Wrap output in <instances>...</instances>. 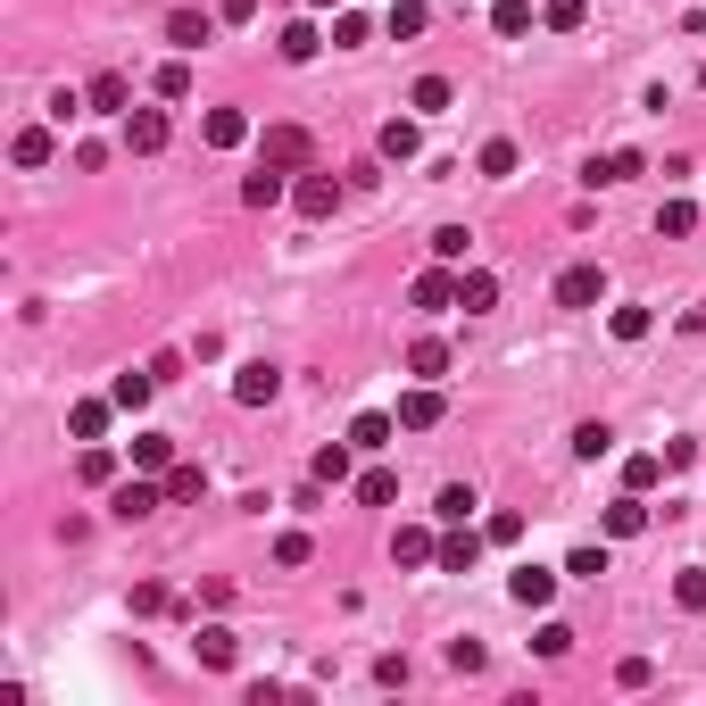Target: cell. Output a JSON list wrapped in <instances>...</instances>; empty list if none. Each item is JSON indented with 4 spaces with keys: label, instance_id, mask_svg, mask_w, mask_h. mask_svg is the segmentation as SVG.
<instances>
[{
    "label": "cell",
    "instance_id": "cell-15",
    "mask_svg": "<svg viewBox=\"0 0 706 706\" xmlns=\"http://www.w3.org/2000/svg\"><path fill=\"white\" fill-rule=\"evenodd\" d=\"M150 390H158V374H150V366H125V374L109 383V399H117L125 416H142V408H150Z\"/></svg>",
    "mask_w": 706,
    "mask_h": 706
},
{
    "label": "cell",
    "instance_id": "cell-19",
    "mask_svg": "<svg viewBox=\"0 0 706 706\" xmlns=\"http://www.w3.org/2000/svg\"><path fill=\"white\" fill-rule=\"evenodd\" d=\"M632 532H649V499H640V490H624V499L607 507V540H632Z\"/></svg>",
    "mask_w": 706,
    "mask_h": 706
},
{
    "label": "cell",
    "instance_id": "cell-49",
    "mask_svg": "<svg viewBox=\"0 0 706 706\" xmlns=\"http://www.w3.org/2000/svg\"><path fill=\"white\" fill-rule=\"evenodd\" d=\"M449 665H457V673H483V640H449Z\"/></svg>",
    "mask_w": 706,
    "mask_h": 706
},
{
    "label": "cell",
    "instance_id": "cell-30",
    "mask_svg": "<svg viewBox=\"0 0 706 706\" xmlns=\"http://www.w3.org/2000/svg\"><path fill=\"white\" fill-rule=\"evenodd\" d=\"M657 483H665V457H657V449L624 457V490H657Z\"/></svg>",
    "mask_w": 706,
    "mask_h": 706
},
{
    "label": "cell",
    "instance_id": "cell-6",
    "mask_svg": "<svg viewBox=\"0 0 706 706\" xmlns=\"http://www.w3.org/2000/svg\"><path fill=\"white\" fill-rule=\"evenodd\" d=\"M416 308H432V317H441V308H457V266H441V258H432L424 266V275H416Z\"/></svg>",
    "mask_w": 706,
    "mask_h": 706
},
{
    "label": "cell",
    "instance_id": "cell-16",
    "mask_svg": "<svg viewBox=\"0 0 706 706\" xmlns=\"http://www.w3.org/2000/svg\"><path fill=\"white\" fill-rule=\"evenodd\" d=\"M390 558H399V565H441V540H432L424 523H399V540H390Z\"/></svg>",
    "mask_w": 706,
    "mask_h": 706
},
{
    "label": "cell",
    "instance_id": "cell-1",
    "mask_svg": "<svg viewBox=\"0 0 706 706\" xmlns=\"http://www.w3.org/2000/svg\"><path fill=\"white\" fill-rule=\"evenodd\" d=\"M158 507H167V483H150V474H133V483L109 490V516L117 523H142V516H158Z\"/></svg>",
    "mask_w": 706,
    "mask_h": 706
},
{
    "label": "cell",
    "instance_id": "cell-4",
    "mask_svg": "<svg viewBox=\"0 0 706 706\" xmlns=\"http://www.w3.org/2000/svg\"><path fill=\"white\" fill-rule=\"evenodd\" d=\"M598 299H607V275H598L591 258H582V266H565V275H558V308H598Z\"/></svg>",
    "mask_w": 706,
    "mask_h": 706
},
{
    "label": "cell",
    "instance_id": "cell-11",
    "mask_svg": "<svg viewBox=\"0 0 706 706\" xmlns=\"http://www.w3.org/2000/svg\"><path fill=\"white\" fill-rule=\"evenodd\" d=\"M200 142H208V150H242V142H250V117H242V109H208V117H200Z\"/></svg>",
    "mask_w": 706,
    "mask_h": 706
},
{
    "label": "cell",
    "instance_id": "cell-38",
    "mask_svg": "<svg viewBox=\"0 0 706 706\" xmlns=\"http://www.w3.org/2000/svg\"><path fill=\"white\" fill-rule=\"evenodd\" d=\"M490 25H499L507 42H516V34H532V0H499V9H490Z\"/></svg>",
    "mask_w": 706,
    "mask_h": 706
},
{
    "label": "cell",
    "instance_id": "cell-36",
    "mask_svg": "<svg viewBox=\"0 0 706 706\" xmlns=\"http://www.w3.org/2000/svg\"><path fill=\"white\" fill-rule=\"evenodd\" d=\"M75 474H84V483H117V457H109V449H100V441H84V457H75Z\"/></svg>",
    "mask_w": 706,
    "mask_h": 706
},
{
    "label": "cell",
    "instance_id": "cell-40",
    "mask_svg": "<svg viewBox=\"0 0 706 706\" xmlns=\"http://www.w3.org/2000/svg\"><path fill=\"white\" fill-rule=\"evenodd\" d=\"M424 18H432V9H424V0H399V9H390V34H399V42H408V34H424Z\"/></svg>",
    "mask_w": 706,
    "mask_h": 706
},
{
    "label": "cell",
    "instance_id": "cell-25",
    "mask_svg": "<svg viewBox=\"0 0 706 706\" xmlns=\"http://www.w3.org/2000/svg\"><path fill=\"white\" fill-rule=\"evenodd\" d=\"M632 175H640V150H607V158H591L582 184H632Z\"/></svg>",
    "mask_w": 706,
    "mask_h": 706
},
{
    "label": "cell",
    "instance_id": "cell-8",
    "mask_svg": "<svg viewBox=\"0 0 706 706\" xmlns=\"http://www.w3.org/2000/svg\"><path fill=\"white\" fill-rule=\"evenodd\" d=\"M457 308L465 317H490V308H499V275H490V266H465L457 275Z\"/></svg>",
    "mask_w": 706,
    "mask_h": 706
},
{
    "label": "cell",
    "instance_id": "cell-32",
    "mask_svg": "<svg viewBox=\"0 0 706 706\" xmlns=\"http://www.w3.org/2000/svg\"><path fill=\"white\" fill-rule=\"evenodd\" d=\"M582 18H591V0H549V9H540L549 34H582Z\"/></svg>",
    "mask_w": 706,
    "mask_h": 706
},
{
    "label": "cell",
    "instance_id": "cell-22",
    "mask_svg": "<svg viewBox=\"0 0 706 706\" xmlns=\"http://www.w3.org/2000/svg\"><path fill=\"white\" fill-rule=\"evenodd\" d=\"M150 92H158V100H191V51H175L167 67L150 75Z\"/></svg>",
    "mask_w": 706,
    "mask_h": 706
},
{
    "label": "cell",
    "instance_id": "cell-54",
    "mask_svg": "<svg viewBox=\"0 0 706 706\" xmlns=\"http://www.w3.org/2000/svg\"><path fill=\"white\" fill-rule=\"evenodd\" d=\"M317 9H341V0H317Z\"/></svg>",
    "mask_w": 706,
    "mask_h": 706
},
{
    "label": "cell",
    "instance_id": "cell-56",
    "mask_svg": "<svg viewBox=\"0 0 706 706\" xmlns=\"http://www.w3.org/2000/svg\"><path fill=\"white\" fill-rule=\"evenodd\" d=\"M283 9H291V0H283Z\"/></svg>",
    "mask_w": 706,
    "mask_h": 706
},
{
    "label": "cell",
    "instance_id": "cell-55",
    "mask_svg": "<svg viewBox=\"0 0 706 706\" xmlns=\"http://www.w3.org/2000/svg\"><path fill=\"white\" fill-rule=\"evenodd\" d=\"M698 84H706V58H698Z\"/></svg>",
    "mask_w": 706,
    "mask_h": 706
},
{
    "label": "cell",
    "instance_id": "cell-53",
    "mask_svg": "<svg viewBox=\"0 0 706 706\" xmlns=\"http://www.w3.org/2000/svg\"><path fill=\"white\" fill-rule=\"evenodd\" d=\"M217 18L224 25H250V18H258V0H217Z\"/></svg>",
    "mask_w": 706,
    "mask_h": 706
},
{
    "label": "cell",
    "instance_id": "cell-12",
    "mask_svg": "<svg viewBox=\"0 0 706 706\" xmlns=\"http://www.w3.org/2000/svg\"><path fill=\"white\" fill-rule=\"evenodd\" d=\"M374 150H383L390 167H408L416 150H424V133H416V117H390V125H383V133H374Z\"/></svg>",
    "mask_w": 706,
    "mask_h": 706
},
{
    "label": "cell",
    "instance_id": "cell-42",
    "mask_svg": "<svg viewBox=\"0 0 706 706\" xmlns=\"http://www.w3.org/2000/svg\"><path fill=\"white\" fill-rule=\"evenodd\" d=\"M607 449H615V432H607V424H582V432H574V457H591V465H598Z\"/></svg>",
    "mask_w": 706,
    "mask_h": 706
},
{
    "label": "cell",
    "instance_id": "cell-9",
    "mask_svg": "<svg viewBox=\"0 0 706 706\" xmlns=\"http://www.w3.org/2000/svg\"><path fill=\"white\" fill-rule=\"evenodd\" d=\"M483 540H490V532H474V523H457V532L441 540V574H474V565H483Z\"/></svg>",
    "mask_w": 706,
    "mask_h": 706
},
{
    "label": "cell",
    "instance_id": "cell-20",
    "mask_svg": "<svg viewBox=\"0 0 706 706\" xmlns=\"http://www.w3.org/2000/svg\"><path fill=\"white\" fill-rule=\"evenodd\" d=\"M275 51L291 58V67H308V58L324 51V34H317V25H308V18H291V25H283V34H275Z\"/></svg>",
    "mask_w": 706,
    "mask_h": 706
},
{
    "label": "cell",
    "instance_id": "cell-21",
    "mask_svg": "<svg viewBox=\"0 0 706 706\" xmlns=\"http://www.w3.org/2000/svg\"><path fill=\"white\" fill-rule=\"evenodd\" d=\"M158 483H167V499H175V507H191V499H208V465H167Z\"/></svg>",
    "mask_w": 706,
    "mask_h": 706
},
{
    "label": "cell",
    "instance_id": "cell-43",
    "mask_svg": "<svg viewBox=\"0 0 706 706\" xmlns=\"http://www.w3.org/2000/svg\"><path fill=\"white\" fill-rule=\"evenodd\" d=\"M474 507H483V499H474V490H465V483H449V490H441V523H465V516H474Z\"/></svg>",
    "mask_w": 706,
    "mask_h": 706
},
{
    "label": "cell",
    "instance_id": "cell-44",
    "mask_svg": "<svg viewBox=\"0 0 706 706\" xmlns=\"http://www.w3.org/2000/svg\"><path fill=\"white\" fill-rule=\"evenodd\" d=\"M673 598H682V607H690V615H706V565H690V574H682V582H673Z\"/></svg>",
    "mask_w": 706,
    "mask_h": 706
},
{
    "label": "cell",
    "instance_id": "cell-31",
    "mask_svg": "<svg viewBox=\"0 0 706 706\" xmlns=\"http://www.w3.org/2000/svg\"><path fill=\"white\" fill-rule=\"evenodd\" d=\"M390 499H399V474H390V465L357 474V507H390Z\"/></svg>",
    "mask_w": 706,
    "mask_h": 706
},
{
    "label": "cell",
    "instance_id": "cell-33",
    "mask_svg": "<svg viewBox=\"0 0 706 706\" xmlns=\"http://www.w3.org/2000/svg\"><path fill=\"white\" fill-rule=\"evenodd\" d=\"M9 158H18V167H51V133H42V125H25L18 142H9Z\"/></svg>",
    "mask_w": 706,
    "mask_h": 706
},
{
    "label": "cell",
    "instance_id": "cell-5",
    "mask_svg": "<svg viewBox=\"0 0 706 706\" xmlns=\"http://www.w3.org/2000/svg\"><path fill=\"white\" fill-rule=\"evenodd\" d=\"M258 158H266V167H283V175H291V167H308V133H299V125H266Z\"/></svg>",
    "mask_w": 706,
    "mask_h": 706
},
{
    "label": "cell",
    "instance_id": "cell-13",
    "mask_svg": "<svg viewBox=\"0 0 706 706\" xmlns=\"http://www.w3.org/2000/svg\"><path fill=\"white\" fill-rule=\"evenodd\" d=\"M275 390H283V374L266 366V357H258V366H242V374H233V399H242V408H266Z\"/></svg>",
    "mask_w": 706,
    "mask_h": 706
},
{
    "label": "cell",
    "instance_id": "cell-41",
    "mask_svg": "<svg viewBox=\"0 0 706 706\" xmlns=\"http://www.w3.org/2000/svg\"><path fill=\"white\" fill-rule=\"evenodd\" d=\"M366 34H374V25L357 18V9H341V18H333V51H357V42H366Z\"/></svg>",
    "mask_w": 706,
    "mask_h": 706
},
{
    "label": "cell",
    "instance_id": "cell-3",
    "mask_svg": "<svg viewBox=\"0 0 706 706\" xmlns=\"http://www.w3.org/2000/svg\"><path fill=\"white\" fill-rule=\"evenodd\" d=\"M449 416V399H441V383H416L408 399H399V432H432Z\"/></svg>",
    "mask_w": 706,
    "mask_h": 706
},
{
    "label": "cell",
    "instance_id": "cell-28",
    "mask_svg": "<svg viewBox=\"0 0 706 706\" xmlns=\"http://www.w3.org/2000/svg\"><path fill=\"white\" fill-rule=\"evenodd\" d=\"M283 191H291V184H283V167H266V158H258V175L242 184V200H250V208H275Z\"/></svg>",
    "mask_w": 706,
    "mask_h": 706
},
{
    "label": "cell",
    "instance_id": "cell-27",
    "mask_svg": "<svg viewBox=\"0 0 706 706\" xmlns=\"http://www.w3.org/2000/svg\"><path fill=\"white\" fill-rule=\"evenodd\" d=\"M449 100H457V92H449V75H416V92H408V109H416V117H441Z\"/></svg>",
    "mask_w": 706,
    "mask_h": 706
},
{
    "label": "cell",
    "instance_id": "cell-48",
    "mask_svg": "<svg viewBox=\"0 0 706 706\" xmlns=\"http://www.w3.org/2000/svg\"><path fill=\"white\" fill-rule=\"evenodd\" d=\"M565 574H582V582H598V574H607V549H574V558H565Z\"/></svg>",
    "mask_w": 706,
    "mask_h": 706
},
{
    "label": "cell",
    "instance_id": "cell-50",
    "mask_svg": "<svg viewBox=\"0 0 706 706\" xmlns=\"http://www.w3.org/2000/svg\"><path fill=\"white\" fill-rule=\"evenodd\" d=\"M374 682H383V690H408V657H374Z\"/></svg>",
    "mask_w": 706,
    "mask_h": 706
},
{
    "label": "cell",
    "instance_id": "cell-52",
    "mask_svg": "<svg viewBox=\"0 0 706 706\" xmlns=\"http://www.w3.org/2000/svg\"><path fill=\"white\" fill-rule=\"evenodd\" d=\"M615 682H624V690H649L657 665H649V657H624V673H615Z\"/></svg>",
    "mask_w": 706,
    "mask_h": 706
},
{
    "label": "cell",
    "instance_id": "cell-24",
    "mask_svg": "<svg viewBox=\"0 0 706 706\" xmlns=\"http://www.w3.org/2000/svg\"><path fill=\"white\" fill-rule=\"evenodd\" d=\"M408 374H416V383H441V374H449V341H416V350H408Z\"/></svg>",
    "mask_w": 706,
    "mask_h": 706
},
{
    "label": "cell",
    "instance_id": "cell-14",
    "mask_svg": "<svg viewBox=\"0 0 706 706\" xmlns=\"http://www.w3.org/2000/svg\"><path fill=\"white\" fill-rule=\"evenodd\" d=\"M84 100H92V117H133V109H125V100H133L125 75H92V84H84Z\"/></svg>",
    "mask_w": 706,
    "mask_h": 706
},
{
    "label": "cell",
    "instance_id": "cell-47",
    "mask_svg": "<svg viewBox=\"0 0 706 706\" xmlns=\"http://www.w3.org/2000/svg\"><path fill=\"white\" fill-rule=\"evenodd\" d=\"M483 532H490V540H499V549H516V540H523V516H516V507H499V516H490V523H483Z\"/></svg>",
    "mask_w": 706,
    "mask_h": 706
},
{
    "label": "cell",
    "instance_id": "cell-45",
    "mask_svg": "<svg viewBox=\"0 0 706 706\" xmlns=\"http://www.w3.org/2000/svg\"><path fill=\"white\" fill-rule=\"evenodd\" d=\"M308 558H317V540H308V532H283L275 540V565H308Z\"/></svg>",
    "mask_w": 706,
    "mask_h": 706
},
{
    "label": "cell",
    "instance_id": "cell-17",
    "mask_svg": "<svg viewBox=\"0 0 706 706\" xmlns=\"http://www.w3.org/2000/svg\"><path fill=\"white\" fill-rule=\"evenodd\" d=\"M507 598H516V607H549V598H558V574H549V565H523V574L507 582Z\"/></svg>",
    "mask_w": 706,
    "mask_h": 706
},
{
    "label": "cell",
    "instance_id": "cell-18",
    "mask_svg": "<svg viewBox=\"0 0 706 706\" xmlns=\"http://www.w3.org/2000/svg\"><path fill=\"white\" fill-rule=\"evenodd\" d=\"M109 416H117V399H75V408H67V432H75V441H100V432H109Z\"/></svg>",
    "mask_w": 706,
    "mask_h": 706
},
{
    "label": "cell",
    "instance_id": "cell-39",
    "mask_svg": "<svg viewBox=\"0 0 706 706\" xmlns=\"http://www.w3.org/2000/svg\"><path fill=\"white\" fill-rule=\"evenodd\" d=\"M649 324H657L649 308H615V317H607V333H615V341H649Z\"/></svg>",
    "mask_w": 706,
    "mask_h": 706
},
{
    "label": "cell",
    "instance_id": "cell-23",
    "mask_svg": "<svg viewBox=\"0 0 706 706\" xmlns=\"http://www.w3.org/2000/svg\"><path fill=\"white\" fill-rule=\"evenodd\" d=\"M233 657H242V640L224 632V624H208V632H200V665L208 673H233Z\"/></svg>",
    "mask_w": 706,
    "mask_h": 706
},
{
    "label": "cell",
    "instance_id": "cell-2",
    "mask_svg": "<svg viewBox=\"0 0 706 706\" xmlns=\"http://www.w3.org/2000/svg\"><path fill=\"white\" fill-rule=\"evenodd\" d=\"M167 109H133L125 117V150H133V158H158V150H167Z\"/></svg>",
    "mask_w": 706,
    "mask_h": 706
},
{
    "label": "cell",
    "instance_id": "cell-34",
    "mask_svg": "<svg viewBox=\"0 0 706 706\" xmlns=\"http://www.w3.org/2000/svg\"><path fill=\"white\" fill-rule=\"evenodd\" d=\"M657 233H665V242H682V233H698V208H690V200H665V208H657Z\"/></svg>",
    "mask_w": 706,
    "mask_h": 706
},
{
    "label": "cell",
    "instance_id": "cell-7",
    "mask_svg": "<svg viewBox=\"0 0 706 706\" xmlns=\"http://www.w3.org/2000/svg\"><path fill=\"white\" fill-rule=\"evenodd\" d=\"M217 25H224L217 9H167V42H175V51H200Z\"/></svg>",
    "mask_w": 706,
    "mask_h": 706
},
{
    "label": "cell",
    "instance_id": "cell-26",
    "mask_svg": "<svg viewBox=\"0 0 706 706\" xmlns=\"http://www.w3.org/2000/svg\"><path fill=\"white\" fill-rule=\"evenodd\" d=\"M390 432H399V416H383V408H366L350 424V449H390Z\"/></svg>",
    "mask_w": 706,
    "mask_h": 706
},
{
    "label": "cell",
    "instance_id": "cell-10",
    "mask_svg": "<svg viewBox=\"0 0 706 706\" xmlns=\"http://www.w3.org/2000/svg\"><path fill=\"white\" fill-rule=\"evenodd\" d=\"M291 200H299V217H333L341 208V175H299Z\"/></svg>",
    "mask_w": 706,
    "mask_h": 706
},
{
    "label": "cell",
    "instance_id": "cell-29",
    "mask_svg": "<svg viewBox=\"0 0 706 706\" xmlns=\"http://www.w3.org/2000/svg\"><path fill=\"white\" fill-rule=\"evenodd\" d=\"M133 465H142V474H167V465H175V441H158V432H133Z\"/></svg>",
    "mask_w": 706,
    "mask_h": 706
},
{
    "label": "cell",
    "instance_id": "cell-51",
    "mask_svg": "<svg viewBox=\"0 0 706 706\" xmlns=\"http://www.w3.org/2000/svg\"><path fill=\"white\" fill-rule=\"evenodd\" d=\"M532 649H540V657H565V649H574V632H565V624H540Z\"/></svg>",
    "mask_w": 706,
    "mask_h": 706
},
{
    "label": "cell",
    "instance_id": "cell-37",
    "mask_svg": "<svg viewBox=\"0 0 706 706\" xmlns=\"http://www.w3.org/2000/svg\"><path fill=\"white\" fill-rule=\"evenodd\" d=\"M465 250H474L465 224H441V233H432V258H441V266H465Z\"/></svg>",
    "mask_w": 706,
    "mask_h": 706
},
{
    "label": "cell",
    "instance_id": "cell-35",
    "mask_svg": "<svg viewBox=\"0 0 706 706\" xmlns=\"http://www.w3.org/2000/svg\"><path fill=\"white\" fill-rule=\"evenodd\" d=\"M308 474H317L324 490H341V483H350V449H341V441H333V449H317V465H308Z\"/></svg>",
    "mask_w": 706,
    "mask_h": 706
},
{
    "label": "cell",
    "instance_id": "cell-46",
    "mask_svg": "<svg viewBox=\"0 0 706 706\" xmlns=\"http://www.w3.org/2000/svg\"><path fill=\"white\" fill-rule=\"evenodd\" d=\"M483 175H516V142H483V158H474Z\"/></svg>",
    "mask_w": 706,
    "mask_h": 706
}]
</instances>
